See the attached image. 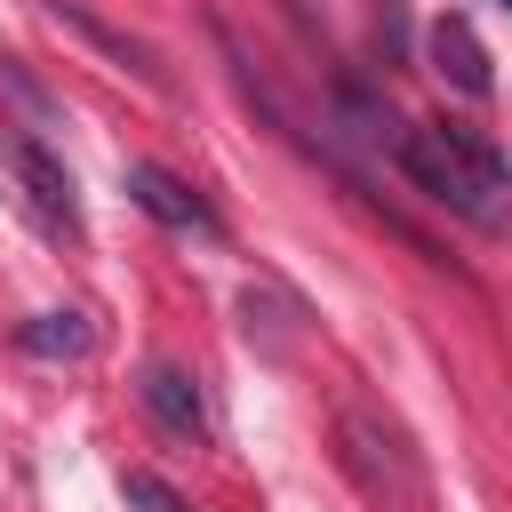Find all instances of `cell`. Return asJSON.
<instances>
[{
	"label": "cell",
	"instance_id": "30bf717a",
	"mask_svg": "<svg viewBox=\"0 0 512 512\" xmlns=\"http://www.w3.org/2000/svg\"><path fill=\"white\" fill-rule=\"evenodd\" d=\"M280 8H288V16L304 24V32H320V0H280Z\"/></svg>",
	"mask_w": 512,
	"mask_h": 512
},
{
	"label": "cell",
	"instance_id": "5b68a950",
	"mask_svg": "<svg viewBox=\"0 0 512 512\" xmlns=\"http://www.w3.org/2000/svg\"><path fill=\"white\" fill-rule=\"evenodd\" d=\"M136 400H144V416H152L160 432H176V440H208V392H200L192 368H176V360H144Z\"/></svg>",
	"mask_w": 512,
	"mask_h": 512
},
{
	"label": "cell",
	"instance_id": "ba28073f",
	"mask_svg": "<svg viewBox=\"0 0 512 512\" xmlns=\"http://www.w3.org/2000/svg\"><path fill=\"white\" fill-rule=\"evenodd\" d=\"M16 344L32 360H88L96 352V328H88V312H40V320L16 328Z\"/></svg>",
	"mask_w": 512,
	"mask_h": 512
},
{
	"label": "cell",
	"instance_id": "52a82bcc",
	"mask_svg": "<svg viewBox=\"0 0 512 512\" xmlns=\"http://www.w3.org/2000/svg\"><path fill=\"white\" fill-rule=\"evenodd\" d=\"M424 48H432V72H440L448 88H464V96H488V88H496L488 48H480V32H472L464 16H440V24L424 32Z\"/></svg>",
	"mask_w": 512,
	"mask_h": 512
},
{
	"label": "cell",
	"instance_id": "3957f363",
	"mask_svg": "<svg viewBox=\"0 0 512 512\" xmlns=\"http://www.w3.org/2000/svg\"><path fill=\"white\" fill-rule=\"evenodd\" d=\"M336 464H344V480H352L376 512H408V504L424 496L408 440H400L384 416H368V408H344V416H336Z\"/></svg>",
	"mask_w": 512,
	"mask_h": 512
},
{
	"label": "cell",
	"instance_id": "8fae6325",
	"mask_svg": "<svg viewBox=\"0 0 512 512\" xmlns=\"http://www.w3.org/2000/svg\"><path fill=\"white\" fill-rule=\"evenodd\" d=\"M504 8H512V0H504Z\"/></svg>",
	"mask_w": 512,
	"mask_h": 512
},
{
	"label": "cell",
	"instance_id": "6da1fadb",
	"mask_svg": "<svg viewBox=\"0 0 512 512\" xmlns=\"http://www.w3.org/2000/svg\"><path fill=\"white\" fill-rule=\"evenodd\" d=\"M392 152H400L408 184L424 200H440L448 216H464L480 232H504L512 224V160L480 128H464V120H416V128H400Z\"/></svg>",
	"mask_w": 512,
	"mask_h": 512
},
{
	"label": "cell",
	"instance_id": "9c48e42d",
	"mask_svg": "<svg viewBox=\"0 0 512 512\" xmlns=\"http://www.w3.org/2000/svg\"><path fill=\"white\" fill-rule=\"evenodd\" d=\"M120 496H128V512H184V496H176L168 480H152V472H128Z\"/></svg>",
	"mask_w": 512,
	"mask_h": 512
},
{
	"label": "cell",
	"instance_id": "8992f818",
	"mask_svg": "<svg viewBox=\"0 0 512 512\" xmlns=\"http://www.w3.org/2000/svg\"><path fill=\"white\" fill-rule=\"evenodd\" d=\"M48 16H56V24H72V32L88 40V48H104L112 64H128V72H136L144 88H168V72H160V56H152V48L136 40V32H120V24H104V16L88 8V0H48Z\"/></svg>",
	"mask_w": 512,
	"mask_h": 512
},
{
	"label": "cell",
	"instance_id": "7a4b0ae2",
	"mask_svg": "<svg viewBox=\"0 0 512 512\" xmlns=\"http://www.w3.org/2000/svg\"><path fill=\"white\" fill-rule=\"evenodd\" d=\"M0 192H8L16 216H24L40 240H56V248H72V240L88 232L80 192H72V168H64L40 136H0Z\"/></svg>",
	"mask_w": 512,
	"mask_h": 512
},
{
	"label": "cell",
	"instance_id": "277c9868",
	"mask_svg": "<svg viewBox=\"0 0 512 512\" xmlns=\"http://www.w3.org/2000/svg\"><path fill=\"white\" fill-rule=\"evenodd\" d=\"M128 200L152 216V224H168V232H200V240H224V216L184 184V176H168L160 160H128Z\"/></svg>",
	"mask_w": 512,
	"mask_h": 512
}]
</instances>
